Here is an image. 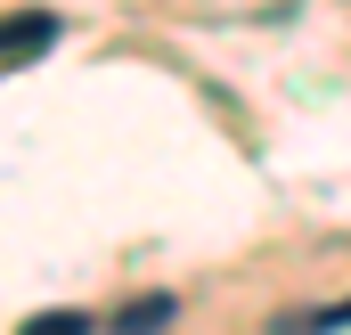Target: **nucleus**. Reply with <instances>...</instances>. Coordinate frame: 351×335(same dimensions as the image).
Masks as SVG:
<instances>
[{
  "mask_svg": "<svg viewBox=\"0 0 351 335\" xmlns=\"http://www.w3.org/2000/svg\"><path fill=\"white\" fill-rule=\"evenodd\" d=\"M49 41H58V16H49V8H25V16H0V58H8V66L41 58Z\"/></svg>",
  "mask_w": 351,
  "mask_h": 335,
  "instance_id": "obj_1",
  "label": "nucleus"
},
{
  "mask_svg": "<svg viewBox=\"0 0 351 335\" xmlns=\"http://www.w3.org/2000/svg\"><path fill=\"white\" fill-rule=\"evenodd\" d=\"M278 335H327V327H351V303H335V311H286V319H269Z\"/></svg>",
  "mask_w": 351,
  "mask_h": 335,
  "instance_id": "obj_3",
  "label": "nucleus"
},
{
  "mask_svg": "<svg viewBox=\"0 0 351 335\" xmlns=\"http://www.w3.org/2000/svg\"><path fill=\"white\" fill-rule=\"evenodd\" d=\"M172 311H180L172 294H139V303H131V311H123L106 335H164V327H172Z\"/></svg>",
  "mask_w": 351,
  "mask_h": 335,
  "instance_id": "obj_2",
  "label": "nucleus"
},
{
  "mask_svg": "<svg viewBox=\"0 0 351 335\" xmlns=\"http://www.w3.org/2000/svg\"><path fill=\"white\" fill-rule=\"evenodd\" d=\"M16 335H98V319L90 311H33Z\"/></svg>",
  "mask_w": 351,
  "mask_h": 335,
  "instance_id": "obj_4",
  "label": "nucleus"
}]
</instances>
